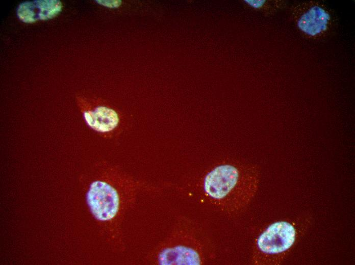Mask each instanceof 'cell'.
I'll return each mask as SVG.
<instances>
[{
    "label": "cell",
    "instance_id": "6",
    "mask_svg": "<svg viewBox=\"0 0 355 265\" xmlns=\"http://www.w3.org/2000/svg\"><path fill=\"white\" fill-rule=\"evenodd\" d=\"M62 10V4L58 0H36L20 4L17 10L19 19L26 23L38 20H47L57 15Z\"/></svg>",
    "mask_w": 355,
    "mask_h": 265
},
{
    "label": "cell",
    "instance_id": "4",
    "mask_svg": "<svg viewBox=\"0 0 355 265\" xmlns=\"http://www.w3.org/2000/svg\"><path fill=\"white\" fill-rule=\"evenodd\" d=\"M204 240L189 245L180 244L164 249L158 256L161 264H201L207 259Z\"/></svg>",
    "mask_w": 355,
    "mask_h": 265
},
{
    "label": "cell",
    "instance_id": "7",
    "mask_svg": "<svg viewBox=\"0 0 355 265\" xmlns=\"http://www.w3.org/2000/svg\"><path fill=\"white\" fill-rule=\"evenodd\" d=\"M329 14L319 6L311 7L299 19V29L307 35L315 36L327 29Z\"/></svg>",
    "mask_w": 355,
    "mask_h": 265
},
{
    "label": "cell",
    "instance_id": "9",
    "mask_svg": "<svg viewBox=\"0 0 355 265\" xmlns=\"http://www.w3.org/2000/svg\"><path fill=\"white\" fill-rule=\"evenodd\" d=\"M244 2L251 7L259 9L265 3V0H245Z\"/></svg>",
    "mask_w": 355,
    "mask_h": 265
},
{
    "label": "cell",
    "instance_id": "2",
    "mask_svg": "<svg viewBox=\"0 0 355 265\" xmlns=\"http://www.w3.org/2000/svg\"><path fill=\"white\" fill-rule=\"evenodd\" d=\"M298 235L292 222L278 221L270 224L255 241L252 262L256 264L279 263L294 246Z\"/></svg>",
    "mask_w": 355,
    "mask_h": 265
},
{
    "label": "cell",
    "instance_id": "1",
    "mask_svg": "<svg viewBox=\"0 0 355 265\" xmlns=\"http://www.w3.org/2000/svg\"><path fill=\"white\" fill-rule=\"evenodd\" d=\"M260 178L259 169L255 165L222 163L207 172L201 189L211 204L225 213H233L251 201L258 191Z\"/></svg>",
    "mask_w": 355,
    "mask_h": 265
},
{
    "label": "cell",
    "instance_id": "3",
    "mask_svg": "<svg viewBox=\"0 0 355 265\" xmlns=\"http://www.w3.org/2000/svg\"><path fill=\"white\" fill-rule=\"evenodd\" d=\"M86 198L90 210L97 220H110L118 211L119 200L117 191L106 181H93L90 185Z\"/></svg>",
    "mask_w": 355,
    "mask_h": 265
},
{
    "label": "cell",
    "instance_id": "5",
    "mask_svg": "<svg viewBox=\"0 0 355 265\" xmlns=\"http://www.w3.org/2000/svg\"><path fill=\"white\" fill-rule=\"evenodd\" d=\"M83 117L90 128L105 138H112L120 132V118L112 108L97 106L93 109L85 111Z\"/></svg>",
    "mask_w": 355,
    "mask_h": 265
},
{
    "label": "cell",
    "instance_id": "8",
    "mask_svg": "<svg viewBox=\"0 0 355 265\" xmlns=\"http://www.w3.org/2000/svg\"><path fill=\"white\" fill-rule=\"evenodd\" d=\"M100 5L110 8H116L118 7L120 4V1H96Z\"/></svg>",
    "mask_w": 355,
    "mask_h": 265
}]
</instances>
